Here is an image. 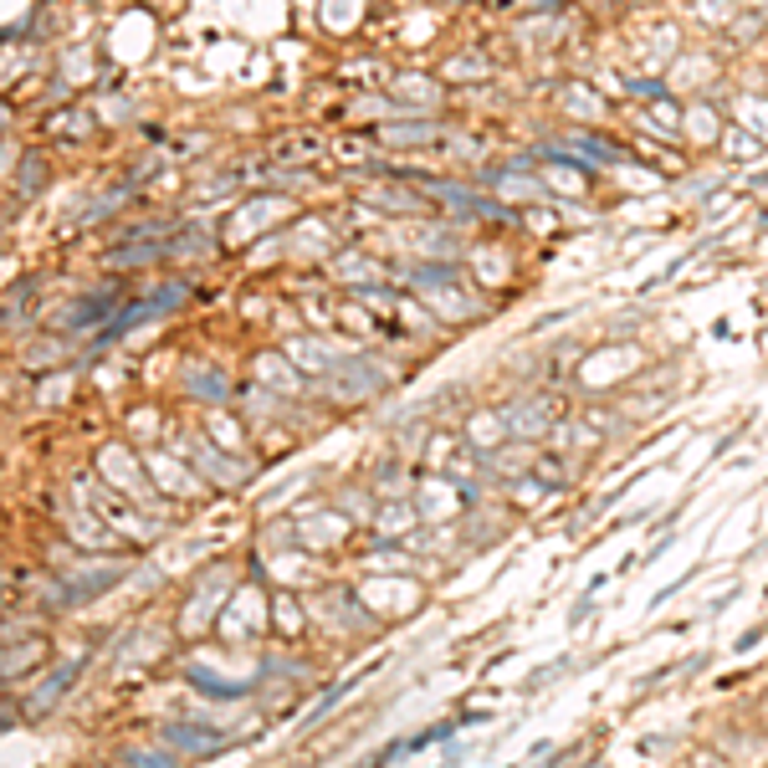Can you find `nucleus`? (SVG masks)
Returning a JSON list of instances; mask_svg holds the SVG:
<instances>
[{"instance_id": "1", "label": "nucleus", "mask_w": 768, "mask_h": 768, "mask_svg": "<svg viewBox=\"0 0 768 768\" xmlns=\"http://www.w3.org/2000/svg\"><path fill=\"white\" fill-rule=\"evenodd\" d=\"M722 113L712 108V103H687V113H682V133H697V144H712V139H722Z\"/></svg>"}, {"instance_id": "2", "label": "nucleus", "mask_w": 768, "mask_h": 768, "mask_svg": "<svg viewBox=\"0 0 768 768\" xmlns=\"http://www.w3.org/2000/svg\"><path fill=\"white\" fill-rule=\"evenodd\" d=\"M436 133H441V129H436L430 118H405V123H384L379 139H384L390 149H410V144H430Z\"/></svg>"}, {"instance_id": "3", "label": "nucleus", "mask_w": 768, "mask_h": 768, "mask_svg": "<svg viewBox=\"0 0 768 768\" xmlns=\"http://www.w3.org/2000/svg\"><path fill=\"white\" fill-rule=\"evenodd\" d=\"M630 98H636V103H646V108H651V103L671 98V87H666V82H661V77H651V82H646V77H636V82H630Z\"/></svg>"}]
</instances>
